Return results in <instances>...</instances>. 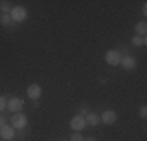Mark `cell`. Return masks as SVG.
Returning <instances> with one entry per match:
<instances>
[{"label":"cell","instance_id":"30bf717a","mask_svg":"<svg viewBox=\"0 0 147 141\" xmlns=\"http://www.w3.org/2000/svg\"><path fill=\"white\" fill-rule=\"evenodd\" d=\"M121 64L125 70H131L136 66V60L133 58V56H125L124 60H121Z\"/></svg>","mask_w":147,"mask_h":141},{"label":"cell","instance_id":"8fae6325","mask_svg":"<svg viewBox=\"0 0 147 141\" xmlns=\"http://www.w3.org/2000/svg\"><path fill=\"white\" fill-rule=\"evenodd\" d=\"M135 31H136V36H144L146 35V31H147V24L146 22H138L135 25Z\"/></svg>","mask_w":147,"mask_h":141},{"label":"cell","instance_id":"7a4b0ae2","mask_svg":"<svg viewBox=\"0 0 147 141\" xmlns=\"http://www.w3.org/2000/svg\"><path fill=\"white\" fill-rule=\"evenodd\" d=\"M121 54H119L117 50H108L107 54H105V61L108 63L110 66H117L119 63H121Z\"/></svg>","mask_w":147,"mask_h":141},{"label":"cell","instance_id":"4fadbf2b","mask_svg":"<svg viewBox=\"0 0 147 141\" xmlns=\"http://www.w3.org/2000/svg\"><path fill=\"white\" fill-rule=\"evenodd\" d=\"M0 11H2V14H9V11H11L9 2H0Z\"/></svg>","mask_w":147,"mask_h":141},{"label":"cell","instance_id":"8992f818","mask_svg":"<svg viewBox=\"0 0 147 141\" xmlns=\"http://www.w3.org/2000/svg\"><path fill=\"white\" fill-rule=\"evenodd\" d=\"M41 94H42V88H41L38 83H33V85H30V86L27 88V96H28L30 99H33V100L39 99Z\"/></svg>","mask_w":147,"mask_h":141},{"label":"cell","instance_id":"3957f363","mask_svg":"<svg viewBox=\"0 0 147 141\" xmlns=\"http://www.w3.org/2000/svg\"><path fill=\"white\" fill-rule=\"evenodd\" d=\"M24 107V102L20 100L19 97H11L8 102H6V108H8L11 113H19Z\"/></svg>","mask_w":147,"mask_h":141},{"label":"cell","instance_id":"6da1fadb","mask_svg":"<svg viewBox=\"0 0 147 141\" xmlns=\"http://www.w3.org/2000/svg\"><path fill=\"white\" fill-rule=\"evenodd\" d=\"M9 17H11L14 22H24V20H27V17H28V13H27V9L24 8V6H14V8H11V11H9Z\"/></svg>","mask_w":147,"mask_h":141},{"label":"cell","instance_id":"9a60e30c","mask_svg":"<svg viewBox=\"0 0 147 141\" xmlns=\"http://www.w3.org/2000/svg\"><path fill=\"white\" fill-rule=\"evenodd\" d=\"M85 138L82 136V133L80 132H74L72 133V136H71V141H83Z\"/></svg>","mask_w":147,"mask_h":141},{"label":"cell","instance_id":"d6986e66","mask_svg":"<svg viewBox=\"0 0 147 141\" xmlns=\"http://www.w3.org/2000/svg\"><path fill=\"white\" fill-rule=\"evenodd\" d=\"M0 125H2V127L5 125V119H3V118H0Z\"/></svg>","mask_w":147,"mask_h":141},{"label":"cell","instance_id":"ba28073f","mask_svg":"<svg viewBox=\"0 0 147 141\" xmlns=\"http://www.w3.org/2000/svg\"><path fill=\"white\" fill-rule=\"evenodd\" d=\"M85 121H86V124H88V125L96 127V125H99V122H100V116L97 115V113H88L86 118H85Z\"/></svg>","mask_w":147,"mask_h":141},{"label":"cell","instance_id":"5b68a950","mask_svg":"<svg viewBox=\"0 0 147 141\" xmlns=\"http://www.w3.org/2000/svg\"><path fill=\"white\" fill-rule=\"evenodd\" d=\"M11 121H13V127L14 129H24L27 125V116L22 115V113H16L14 116H11Z\"/></svg>","mask_w":147,"mask_h":141},{"label":"cell","instance_id":"ffe728a7","mask_svg":"<svg viewBox=\"0 0 147 141\" xmlns=\"http://www.w3.org/2000/svg\"><path fill=\"white\" fill-rule=\"evenodd\" d=\"M83 141H96V140H94L92 136H88V138H86V140H83Z\"/></svg>","mask_w":147,"mask_h":141},{"label":"cell","instance_id":"9c48e42d","mask_svg":"<svg viewBox=\"0 0 147 141\" xmlns=\"http://www.w3.org/2000/svg\"><path fill=\"white\" fill-rule=\"evenodd\" d=\"M0 136H2L3 140H11L13 136H14V129L9 125H3L2 129H0Z\"/></svg>","mask_w":147,"mask_h":141},{"label":"cell","instance_id":"52a82bcc","mask_svg":"<svg viewBox=\"0 0 147 141\" xmlns=\"http://www.w3.org/2000/svg\"><path fill=\"white\" fill-rule=\"evenodd\" d=\"M116 119H117V115H116L114 110H107V111H103L102 115H100V121H102L103 124H108V125L114 124Z\"/></svg>","mask_w":147,"mask_h":141},{"label":"cell","instance_id":"7c38bea8","mask_svg":"<svg viewBox=\"0 0 147 141\" xmlns=\"http://www.w3.org/2000/svg\"><path fill=\"white\" fill-rule=\"evenodd\" d=\"M0 24L5 25V27H9V25L14 27V20L9 17V14H2V16H0Z\"/></svg>","mask_w":147,"mask_h":141},{"label":"cell","instance_id":"44dd1931","mask_svg":"<svg viewBox=\"0 0 147 141\" xmlns=\"http://www.w3.org/2000/svg\"><path fill=\"white\" fill-rule=\"evenodd\" d=\"M142 13H144V14H147V6H146V5L142 6Z\"/></svg>","mask_w":147,"mask_h":141},{"label":"cell","instance_id":"ac0fdd59","mask_svg":"<svg viewBox=\"0 0 147 141\" xmlns=\"http://www.w3.org/2000/svg\"><path fill=\"white\" fill-rule=\"evenodd\" d=\"M88 115V110H86V108H82V116H86Z\"/></svg>","mask_w":147,"mask_h":141},{"label":"cell","instance_id":"277c9868","mask_svg":"<svg viewBox=\"0 0 147 141\" xmlns=\"http://www.w3.org/2000/svg\"><path fill=\"white\" fill-rule=\"evenodd\" d=\"M85 127H86V121L83 116H74L71 121V129L74 132H82Z\"/></svg>","mask_w":147,"mask_h":141},{"label":"cell","instance_id":"5bb4252c","mask_svg":"<svg viewBox=\"0 0 147 141\" xmlns=\"http://www.w3.org/2000/svg\"><path fill=\"white\" fill-rule=\"evenodd\" d=\"M131 44H133V45H142V44H146V38L133 36V38H131Z\"/></svg>","mask_w":147,"mask_h":141},{"label":"cell","instance_id":"e0dca14e","mask_svg":"<svg viewBox=\"0 0 147 141\" xmlns=\"http://www.w3.org/2000/svg\"><path fill=\"white\" fill-rule=\"evenodd\" d=\"M5 108H6V99L0 96V111H2V110H5Z\"/></svg>","mask_w":147,"mask_h":141},{"label":"cell","instance_id":"2e32d148","mask_svg":"<svg viewBox=\"0 0 147 141\" xmlns=\"http://www.w3.org/2000/svg\"><path fill=\"white\" fill-rule=\"evenodd\" d=\"M139 116H141V118H147V107L146 105H142V107L139 108Z\"/></svg>","mask_w":147,"mask_h":141}]
</instances>
